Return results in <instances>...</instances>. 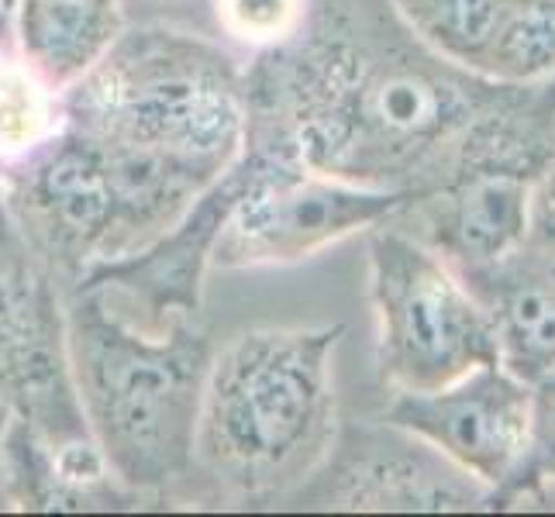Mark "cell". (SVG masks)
<instances>
[{"mask_svg": "<svg viewBox=\"0 0 555 517\" xmlns=\"http://www.w3.org/2000/svg\"><path fill=\"white\" fill-rule=\"evenodd\" d=\"M235 204L218 232L210 266L259 270L294 266L356 232L387 224L417 194L373 190L308 169L291 152L242 139L232 159Z\"/></svg>", "mask_w": 555, "mask_h": 517, "instance_id": "6", "label": "cell"}, {"mask_svg": "<svg viewBox=\"0 0 555 517\" xmlns=\"http://www.w3.org/2000/svg\"><path fill=\"white\" fill-rule=\"evenodd\" d=\"M387 4L435 55L483 76L490 42L511 0H387Z\"/></svg>", "mask_w": 555, "mask_h": 517, "instance_id": "16", "label": "cell"}, {"mask_svg": "<svg viewBox=\"0 0 555 517\" xmlns=\"http://www.w3.org/2000/svg\"><path fill=\"white\" fill-rule=\"evenodd\" d=\"M0 408L55 449L90 445L69 356L66 294L0 224Z\"/></svg>", "mask_w": 555, "mask_h": 517, "instance_id": "8", "label": "cell"}, {"mask_svg": "<svg viewBox=\"0 0 555 517\" xmlns=\"http://www.w3.org/2000/svg\"><path fill=\"white\" fill-rule=\"evenodd\" d=\"M383 421L417 435L490 493V510L528 501L534 387L501 359L483 362L438 390L393 393Z\"/></svg>", "mask_w": 555, "mask_h": 517, "instance_id": "9", "label": "cell"}, {"mask_svg": "<svg viewBox=\"0 0 555 517\" xmlns=\"http://www.w3.org/2000/svg\"><path fill=\"white\" fill-rule=\"evenodd\" d=\"M341 335L346 324L253 328L215 349L190 501L280 504L324 463L338 431L332 359Z\"/></svg>", "mask_w": 555, "mask_h": 517, "instance_id": "2", "label": "cell"}, {"mask_svg": "<svg viewBox=\"0 0 555 517\" xmlns=\"http://www.w3.org/2000/svg\"><path fill=\"white\" fill-rule=\"evenodd\" d=\"M0 504L14 510H135L139 493H107L80 483L25 421L11 417L0 442Z\"/></svg>", "mask_w": 555, "mask_h": 517, "instance_id": "15", "label": "cell"}, {"mask_svg": "<svg viewBox=\"0 0 555 517\" xmlns=\"http://www.w3.org/2000/svg\"><path fill=\"white\" fill-rule=\"evenodd\" d=\"M235 194H238V183H235L232 166H228L221 177L186 207V215L169 228V232H163L156 242L139 248V253L90 270L73 290L121 294L131 308L139 311L135 324H142L149 332H163L166 324L177 318H194L201 311L204 276L210 270L215 242H218L228 210L235 204Z\"/></svg>", "mask_w": 555, "mask_h": 517, "instance_id": "11", "label": "cell"}, {"mask_svg": "<svg viewBox=\"0 0 555 517\" xmlns=\"http://www.w3.org/2000/svg\"><path fill=\"white\" fill-rule=\"evenodd\" d=\"M483 76L539 83L555 76V0H511L490 42Z\"/></svg>", "mask_w": 555, "mask_h": 517, "instance_id": "17", "label": "cell"}, {"mask_svg": "<svg viewBox=\"0 0 555 517\" xmlns=\"http://www.w3.org/2000/svg\"><path fill=\"white\" fill-rule=\"evenodd\" d=\"M280 507L490 510V493L438 449L379 417L338 428L324 463Z\"/></svg>", "mask_w": 555, "mask_h": 517, "instance_id": "10", "label": "cell"}, {"mask_svg": "<svg viewBox=\"0 0 555 517\" xmlns=\"http://www.w3.org/2000/svg\"><path fill=\"white\" fill-rule=\"evenodd\" d=\"M525 245L555 253V152L528 186V235Z\"/></svg>", "mask_w": 555, "mask_h": 517, "instance_id": "20", "label": "cell"}, {"mask_svg": "<svg viewBox=\"0 0 555 517\" xmlns=\"http://www.w3.org/2000/svg\"><path fill=\"white\" fill-rule=\"evenodd\" d=\"M245 139L417 197L466 177L534 180L555 152V76L496 83L417 42L387 0H314L291 42L245 66Z\"/></svg>", "mask_w": 555, "mask_h": 517, "instance_id": "1", "label": "cell"}, {"mask_svg": "<svg viewBox=\"0 0 555 517\" xmlns=\"http://www.w3.org/2000/svg\"><path fill=\"white\" fill-rule=\"evenodd\" d=\"M63 125L215 183L245 139V66L201 35L125 28L63 90Z\"/></svg>", "mask_w": 555, "mask_h": 517, "instance_id": "4", "label": "cell"}, {"mask_svg": "<svg viewBox=\"0 0 555 517\" xmlns=\"http://www.w3.org/2000/svg\"><path fill=\"white\" fill-rule=\"evenodd\" d=\"M4 218L69 294L90 270L118 259V194L104 148L63 125L4 163Z\"/></svg>", "mask_w": 555, "mask_h": 517, "instance_id": "7", "label": "cell"}, {"mask_svg": "<svg viewBox=\"0 0 555 517\" xmlns=\"http://www.w3.org/2000/svg\"><path fill=\"white\" fill-rule=\"evenodd\" d=\"M366 256L376 373L393 393L438 390L496 359L483 303L428 245L387 221L370 232Z\"/></svg>", "mask_w": 555, "mask_h": 517, "instance_id": "5", "label": "cell"}, {"mask_svg": "<svg viewBox=\"0 0 555 517\" xmlns=\"http://www.w3.org/2000/svg\"><path fill=\"white\" fill-rule=\"evenodd\" d=\"M308 14L311 0H215L221 31L256 52L291 42Z\"/></svg>", "mask_w": 555, "mask_h": 517, "instance_id": "18", "label": "cell"}, {"mask_svg": "<svg viewBox=\"0 0 555 517\" xmlns=\"http://www.w3.org/2000/svg\"><path fill=\"white\" fill-rule=\"evenodd\" d=\"M0 224H8V218H4V163H0Z\"/></svg>", "mask_w": 555, "mask_h": 517, "instance_id": "21", "label": "cell"}, {"mask_svg": "<svg viewBox=\"0 0 555 517\" xmlns=\"http://www.w3.org/2000/svg\"><path fill=\"white\" fill-rule=\"evenodd\" d=\"M534 387V421H531V455L525 469L528 501H545V487L555 483V370Z\"/></svg>", "mask_w": 555, "mask_h": 517, "instance_id": "19", "label": "cell"}, {"mask_svg": "<svg viewBox=\"0 0 555 517\" xmlns=\"http://www.w3.org/2000/svg\"><path fill=\"white\" fill-rule=\"evenodd\" d=\"M121 31V0H17L14 8L17 52L60 93L80 80Z\"/></svg>", "mask_w": 555, "mask_h": 517, "instance_id": "14", "label": "cell"}, {"mask_svg": "<svg viewBox=\"0 0 555 517\" xmlns=\"http://www.w3.org/2000/svg\"><path fill=\"white\" fill-rule=\"evenodd\" d=\"M459 280L483 303L511 373L534 383L555 370V253L521 245Z\"/></svg>", "mask_w": 555, "mask_h": 517, "instance_id": "13", "label": "cell"}, {"mask_svg": "<svg viewBox=\"0 0 555 517\" xmlns=\"http://www.w3.org/2000/svg\"><path fill=\"white\" fill-rule=\"evenodd\" d=\"M66 324L76 393L114 480L152 504L190 501L210 335L190 318L149 332L104 290L66 294Z\"/></svg>", "mask_w": 555, "mask_h": 517, "instance_id": "3", "label": "cell"}, {"mask_svg": "<svg viewBox=\"0 0 555 517\" xmlns=\"http://www.w3.org/2000/svg\"><path fill=\"white\" fill-rule=\"evenodd\" d=\"M8 421H11V414L0 408V442H4V431H8Z\"/></svg>", "mask_w": 555, "mask_h": 517, "instance_id": "22", "label": "cell"}, {"mask_svg": "<svg viewBox=\"0 0 555 517\" xmlns=\"http://www.w3.org/2000/svg\"><path fill=\"white\" fill-rule=\"evenodd\" d=\"M528 186L531 180L518 177H466L408 201L390 224L466 276L525 245Z\"/></svg>", "mask_w": 555, "mask_h": 517, "instance_id": "12", "label": "cell"}]
</instances>
